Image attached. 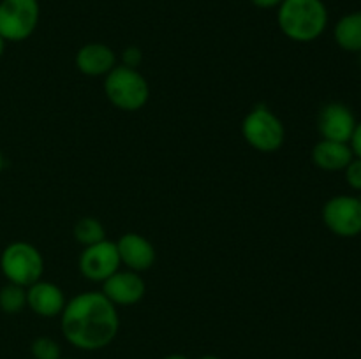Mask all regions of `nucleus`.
Wrapping results in <instances>:
<instances>
[{"label": "nucleus", "instance_id": "f257e3e1", "mask_svg": "<svg viewBox=\"0 0 361 359\" xmlns=\"http://www.w3.org/2000/svg\"><path fill=\"white\" fill-rule=\"evenodd\" d=\"M60 327L71 345L81 351H99L118 333V310L101 291L81 292L66 303Z\"/></svg>", "mask_w": 361, "mask_h": 359}, {"label": "nucleus", "instance_id": "f03ea898", "mask_svg": "<svg viewBox=\"0 0 361 359\" xmlns=\"http://www.w3.org/2000/svg\"><path fill=\"white\" fill-rule=\"evenodd\" d=\"M328 9L323 0H284L277 7L282 34L295 42H312L328 27Z\"/></svg>", "mask_w": 361, "mask_h": 359}, {"label": "nucleus", "instance_id": "7ed1b4c3", "mask_svg": "<svg viewBox=\"0 0 361 359\" xmlns=\"http://www.w3.org/2000/svg\"><path fill=\"white\" fill-rule=\"evenodd\" d=\"M104 94L115 108L137 111L150 99V84L137 69L116 65L104 76Z\"/></svg>", "mask_w": 361, "mask_h": 359}, {"label": "nucleus", "instance_id": "20e7f679", "mask_svg": "<svg viewBox=\"0 0 361 359\" xmlns=\"http://www.w3.org/2000/svg\"><path fill=\"white\" fill-rule=\"evenodd\" d=\"M0 270L11 284L30 287L44 273V259L37 246L27 241H13L2 250Z\"/></svg>", "mask_w": 361, "mask_h": 359}, {"label": "nucleus", "instance_id": "39448f33", "mask_svg": "<svg viewBox=\"0 0 361 359\" xmlns=\"http://www.w3.org/2000/svg\"><path fill=\"white\" fill-rule=\"evenodd\" d=\"M242 136L254 150L274 153L284 144L286 129L282 120L271 109L267 106H256L243 118Z\"/></svg>", "mask_w": 361, "mask_h": 359}, {"label": "nucleus", "instance_id": "423d86ee", "mask_svg": "<svg viewBox=\"0 0 361 359\" xmlns=\"http://www.w3.org/2000/svg\"><path fill=\"white\" fill-rule=\"evenodd\" d=\"M39 0H0V37L6 42H21L39 25Z\"/></svg>", "mask_w": 361, "mask_h": 359}, {"label": "nucleus", "instance_id": "0eeeda50", "mask_svg": "<svg viewBox=\"0 0 361 359\" xmlns=\"http://www.w3.org/2000/svg\"><path fill=\"white\" fill-rule=\"evenodd\" d=\"M323 222L335 236L355 238L361 234V199L355 196H334L324 203Z\"/></svg>", "mask_w": 361, "mask_h": 359}, {"label": "nucleus", "instance_id": "6e6552de", "mask_svg": "<svg viewBox=\"0 0 361 359\" xmlns=\"http://www.w3.org/2000/svg\"><path fill=\"white\" fill-rule=\"evenodd\" d=\"M120 256L115 241L102 239L95 245L85 246L80 256V271L90 282H104L120 270Z\"/></svg>", "mask_w": 361, "mask_h": 359}, {"label": "nucleus", "instance_id": "1a4fd4ad", "mask_svg": "<svg viewBox=\"0 0 361 359\" xmlns=\"http://www.w3.org/2000/svg\"><path fill=\"white\" fill-rule=\"evenodd\" d=\"M356 123L355 113L342 102H328L317 115V130L323 139L349 143Z\"/></svg>", "mask_w": 361, "mask_h": 359}, {"label": "nucleus", "instance_id": "9d476101", "mask_svg": "<svg viewBox=\"0 0 361 359\" xmlns=\"http://www.w3.org/2000/svg\"><path fill=\"white\" fill-rule=\"evenodd\" d=\"M101 292L115 306H130L143 299L147 285L136 271L118 270L102 282Z\"/></svg>", "mask_w": 361, "mask_h": 359}, {"label": "nucleus", "instance_id": "9b49d317", "mask_svg": "<svg viewBox=\"0 0 361 359\" xmlns=\"http://www.w3.org/2000/svg\"><path fill=\"white\" fill-rule=\"evenodd\" d=\"M116 243L120 263L130 271H147L155 263V248L145 236L137 232H126Z\"/></svg>", "mask_w": 361, "mask_h": 359}, {"label": "nucleus", "instance_id": "f8f14e48", "mask_svg": "<svg viewBox=\"0 0 361 359\" xmlns=\"http://www.w3.org/2000/svg\"><path fill=\"white\" fill-rule=\"evenodd\" d=\"M66 294L53 282L39 280L27 287V306L41 317L60 315L66 306Z\"/></svg>", "mask_w": 361, "mask_h": 359}, {"label": "nucleus", "instance_id": "ddd939ff", "mask_svg": "<svg viewBox=\"0 0 361 359\" xmlns=\"http://www.w3.org/2000/svg\"><path fill=\"white\" fill-rule=\"evenodd\" d=\"M74 63L85 76H106L116 67V55L109 46L102 42H88L78 49Z\"/></svg>", "mask_w": 361, "mask_h": 359}, {"label": "nucleus", "instance_id": "4468645a", "mask_svg": "<svg viewBox=\"0 0 361 359\" xmlns=\"http://www.w3.org/2000/svg\"><path fill=\"white\" fill-rule=\"evenodd\" d=\"M353 158H355V155H353L349 143L321 139L312 148V162L317 168L328 172L344 171Z\"/></svg>", "mask_w": 361, "mask_h": 359}, {"label": "nucleus", "instance_id": "2eb2a0df", "mask_svg": "<svg viewBox=\"0 0 361 359\" xmlns=\"http://www.w3.org/2000/svg\"><path fill=\"white\" fill-rule=\"evenodd\" d=\"M334 39L344 51L361 53V11L344 14L334 28Z\"/></svg>", "mask_w": 361, "mask_h": 359}, {"label": "nucleus", "instance_id": "dca6fc26", "mask_svg": "<svg viewBox=\"0 0 361 359\" xmlns=\"http://www.w3.org/2000/svg\"><path fill=\"white\" fill-rule=\"evenodd\" d=\"M74 238L83 246L95 245V243L106 239V229L97 218L83 217L74 225Z\"/></svg>", "mask_w": 361, "mask_h": 359}, {"label": "nucleus", "instance_id": "f3484780", "mask_svg": "<svg viewBox=\"0 0 361 359\" xmlns=\"http://www.w3.org/2000/svg\"><path fill=\"white\" fill-rule=\"evenodd\" d=\"M27 306V287L7 282L0 289V310L6 313H20Z\"/></svg>", "mask_w": 361, "mask_h": 359}, {"label": "nucleus", "instance_id": "a211bd4d", "mask_svg": "<svg viewBox=\"0 0 361 359\" xmlns=\"http://www.w3.org/2000/svg\"><path fill=\"white\" fill-rule=\"evenodd\" d=\"M32 355L34 359H62L60 345L49 336H39L32 341Z\"/></svg>", "mask_w": 361, "mask_h": 359}, {"label": "nucleus", "instance_id": "6ab92c4d", "mask_svg": "<svg viewBox=\"0 0 361 359\" xmlns=\"http://www.w3.org/2000/svg\"><path fill=\"white\" fill-rule=\"evenodd\" d=\"M345 182L353 190H361V158L355 157L344 169Z\"/></svg>", "mask_w": 361, "mask_h": 359}, {"label": "nucleus", "instance_id": "aec40b11", "mask_svg": "<svg viewBox=\"0 0 361 359\" xmlns=\"http://www.w3.org/2000/svg\"><path fill=\"white\" fill-rule=\"evenodd\" d=\"M141 58H143V55H141V49L137 48V46H129V48H126V51H123L122 65L136 69V67L141 63Z\"/></svg>", "mask_w": 361, "mask_h": 359}, {"label": "nucleus", "instance_id": "412c9836", "mask_svg": "<svg viewBox=\"0 0 361 359\" xmlns=\"http://www.w3.org/2000/svg\"><path fill=\"white\" fill-rule=\"evenodd\" d=\"M349 146H351L353 155L361 158V122L356 123L355 132H353L351 139H349Z\"/></svg>", "mask_w": 361, "mask_h": 359}, {"label": "nucleus", "instance_id": "4be33fe9", "mask_svg": "<svg viewBox=\"0 0 361 359\" xmlns=\"http://www.w3.org/2000/svg\"><path fill=\"white\" fill-rule=\"evenodd\" d=\"M284 0H250V4L259 9H277Z\"/></svg>", "mask_w": 361, "mask_h": 359}, {"label": "nucleus", "instance_id": "5701e85b", "mask_svg": "<svg viewBox=\"0 0 361 359\" xmlns=\"http://www.w3.org/2000/svg\"><path fill=\"white\" fill-rule=\"evenodd\" d=\"M4 168H6V158H4L2 150H0V172L4 171Z\"/></svg>", "mask_w": 361, "mask_h": 359}, {"label": "nucleus", "instance_id": "b1692460", "mask_svg": "<svg viewBox=\"0 0 361 359\" xmlns=\"http://www.w3.org/2000/svg\"><path fill=\"white\" fill-rule=\"evenodd\" d=\"M4 51H6V41H4V39L0 37V58H2Z\"/></svg>", "mask_w": 361, "mask_h": 359}, {"label": "nucleus", "instance_id": "393cba45", "mask_svg": "<svg viewBox=\"0 0 361 359\" xmlns=\"http://www.w3.org/2000/svg\"><path fill=\"white\" fill-rule=\"evenodd\" d=\"M164 359H189V358H185V355H180V354H171Z\"/></svg>", "mask_w": 361, "mask_h": 359}, {"label": "nucleus", "instance_id": "a878e982", "mask_svg": "<svg viewBox=\"0 0 361 359\" xmlns=\"http://www.w3.org/2000/svg\"><path fill=\"white\" fill-rule=\"evenodd\" d=\"M200 359H221V358H217V355H203V358Z\"/></svg>", "mask_w": 361, "mask_h": 359}, {"label": "nucleus", "instance_id": "bb28decb", "mask_svg": "<svg viewBox=\"0 0 361 359\" xmlns=\"http://www.w3.org/2000/svg\"><path fill=\"white\" fill-rule=\"evenodd\" d=\"M360 65H361V53H360Z\"/></svg>", "mask_w": 361, "mask_h": 359}]
</instances>
